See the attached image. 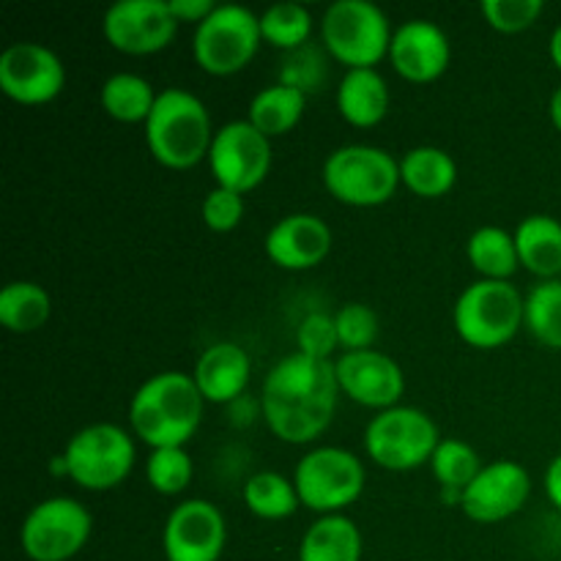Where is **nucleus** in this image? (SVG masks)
I'll return each instance as SVG.
<instances>
[{"instance_id": "f257e3e1", "label": "nucleus", "mask_w": 561, "mask_h": 561, "mask_svg": "<svg viewBox=\"0 0 561 561\" xmlns=\"http://www.w3.org/2000/svg\"><path fill=\"white\" fill-rule=\"evenodd\" d=\"M334 362L288 354L266 373L261 394V416L268 431L285 444L305 447L329 431L337 411Z\"/></svg>"}, {"instance_id": "f03ea898", "label": "nucleus", "mask_w": 561, "mask_h": 561, "mask_svg": "<svg viewBox=\"0 0 561 561\" xmlns=\"http://www.w3.org/2000/svg\"><path fill=\"white\" fill-rule=\"evenodd\" d=\"M203 405L206 400L190 373H157L131 394V433L151 449L186 447L203 422Z\"/></svg>"}, {"instance_id": "7ed1b4c3", "label": "nucleus", "mask_w": 561, "mask_h": 561, "mask_svg": "<svg viewBox=\"0 0 561 561\" xmlns=\"http://www.w3.org/2000/svg\"><path fill=\"white\" fill-rule=\"evenodd\" d=\"M142 129L151 157L168 170L197 168L203 159H208L217 135L206 104L184 88L159 91L157 104Z\"/></svg>"}, {"instance_id": "20e7f679", "label": "nucleus", "mask_w": 561, "mask_h": 561, "mask_svg": "<svg viewBox=\"0 0 561 561\" xmlns=\"http://www.w3.org/2000/svg\"><path fill=\"white\" fill-rule=\"evenodd\" d=\"M400 184V162L378 146L351 142L334 148L323 162V186L343 206H383L392 201Z\"/></svg>"}, {"instance_id": "39448f33", "label": "nucleus", "mask_w": 561, "mask_h": 561, "mask_svg": "<svg viewBox=\"0 0 561 561\" xmlns=\"http://www.w3.org/2000/svg\"><path fill=\"white\" fill-rule=\"evenodd\" d=\"M526 296L513 283L477 279L458 296L453 323L466 345L496 351L524 329Z\"/></svg>"}, {"instance_id": "423d86ee", "label": "nucleus", "mask_w": 561, "mask_h": 561, "mask_svg": "<svg viewBox=\"0 0 561 561\" xmlns=\"http://www.w3.org/2000/svg\"><path fill=\"white\" fill-rule=\"evenodd\" d=\"M392 25L370 0H337L321 16V47L345 69H376L389 58Z\"/></svg>"}, {"instance_id": "0eeeda50", "label": "nucleus", "mask_w": 561, "mask_h": 561, "mask_svg": "<svg viewBox=\"0 0 561 561\" xmlns=\"http://www.w3.org/2000/svg\"><path fill=\"white\" fill-rule=\"evenodd\" d=\"M442 433L433 416L414 405H394L378 411L365 427V453L387 471H414L431 466Z\"/></svg>"}, {"instance_id": "6e6552de", "label": "nucleus", "mask_w": 561, "mask_h": 561, "mask_svg": "<svg viewBox=\"0 0 561 561\" xmlns=\"http://www.w3.org/2000/svg\"><path fill=\"white\" fill-rule=\"evenodd\" d=\"M137 460L135 438L129 431L110 422H96L69 438L64 449L66 474L85 491H113L131 474Z\"/></svg>"}, {"instance_id": "1a4fd4ad", "label": "nucleus", "mask_w": 561, "mask_h": 561, "mask_svg": "<svg viewBox=\"0 0 561 561\" xmlns=\"http://www.w3.org/2000/svg\"><path fill=\"white\" fill-rule=\"evenodd\" d=\"M261 42V16L247 5L225 3L195 27L192 55L206 75L233 77L252 64Z\"/></svg>"}, {"instance_id": "9d476101", "label": "nucleus", "mask_w": 561, "mask_h": 561, "mask_svg": "<svg viewBox=\"0 0 561 561\" xmlns=\"http://www.w3.org/2000/svg\"><path fill=\"white\" fill-rule=\"evenodd\" d=\"M365 482V463L343 447L310 449L294 471L301 507L318 515H343V510L359 502Z\"/></svg>"}, {"instance_id": "9b49d317", "label": "nucleus", "mask_w": 561, "mask_h": 561, "mask_svg": "<svg viewBox=\"0 0 561 561\" xmlns=\"http://www.w3.org/2000/svg\"><path fill=\"white\" fill-rule=\"evenodd\" d=\"M91 531L93 518L85 504L69 496H53L25 515L20 546L31 561H69L88 546Z\"/></svg>"}, {"instance_id": "f8f14e48", "label": "nucleus", "mask_w": 561, "mask_h": 561, "mask_svg": "<svg viewBox=\"0 0 561 561\" xmlns=\"http://www.w3.org/2000/svg\"><path fill=\"white\" fill-rule=\"evenodd\" d=\"M206 162L217 186L247 195L257 190L272 170V140L250 121H230L214 135Z\"/></svg>"}, {"instance_id": "ddd939ff", "label": "nucleus", "mask_w": 561, "mask_h": 561, "mask_svg": "<svg viewBox=\"0 0 561 561\" xmlns=\"http://www.w3.org/2000/svg\"><path fill=\"white\" fill-rule=\"evenodd\" d=\"M104 42L124 55H157L173 44L179 20L168 0H118L102 16Z\"/></svg>"}, {"instance_id": "4468645a", "label": "nucleus", "mask_w": 561, "mask_h": 561, "mask_svg": "<svg viewBox=\"0 0 561 561\" xmlns=\"http://www.w3.org/2000/svg\"><path fill=\"white\" fill-rule=\"evenodd\" d=\"M66 88V66L49 47L36 42H16L0 55V91L11 102L42 107Z\"/></svg>"}, {"instance_id": "2eb2a0df", "label": "nucleus", "mask_w": 561, "mask_h": 561, "mask_svg": "<svg viewBox=\"0 0 561 561\" xmlns=\"http://www.w3.org/2000/svg\"><path fill=\"white\" fill-rule=\"evenodd\" d=\"M228 546V524L217 504L186 499L170 510L162 529L168 561H219Z\"/></svg>"}, {"instance_id": "dca6fc26", "label": "nucleus", "mask_w": 561, "mask_h": 561, "mask_svg": "<svg viewBox=\"0 0 561 561\" xmlns=\"http://www.w3.org/2000/svg\"><path fill=\"white\" fill-rule=\"evenodd\" d=\"M531 496V477L515 460H493L460 496V510L474 524L491 526L513 518Z\"/></svg>"}, {"instance_id": "f3484780", "label": "nucleus", "mask_w": 561, "mask_h": 561, "mask_svg": "<svg viewBox=\"0 0 561 561\" xmlns=\"http://www.w3.org/2000/svg\"><path fill=\"white\" fill-rule=\"evenodd\" d=\"M337 387L345 398L373 411H387L400 405L405 394L403 367L381 351H351L334 362Z\"/></svg>"}, {"instance_id": "a211bd4d", "label": "nucleus", "mask_w": 561, "mask_h": 561, "mask_svg": "<svg viewBox=\"0 0 561 561\" xmlns=\"http://www.w3.org/2000/svg\"><path fill=\"white\" fill-rule=\"evenodd\" d=\"M449 60H453V47H449L447 33L436 22L409 20L394 27L389 64L405 82H414V85L436 82L449 69Z\"/></svg>"}, {"instance_id": "6ab92c4d", "label": "nucleus", "mask_w": 561, "mask_h": 561, "mask_svg": "<svg viewBox=\"0 0 561 561\" xmlns=\"http://www.w3.org/2000/svg\"><path fill=\"white\" fill-rule=\"evenodd\" d=\"M332 228L318 214H288L268 230L266 255L285 272H307L321 266L332 252Z\"/></svg>"}, {"instance_id": "aec40b11", "label": "nucleus", "mask_w": 561, "mask_h": 561, "mask_svg": "<svg viewBox=\"0 0 561 561\" xmlns=\"http://www.w3.org/2000/svg\"><path fill=\"white\" fill-rule=\"evenodd\" d=\"M197 389H201L206 403L230 405L239 398H244L247 387L252 378V362L241 345L236 343H217L206 348L197 359L195 373Z\"/></svg>"}, {"instance_id": "412c9836", "label": "nucleus", "mask_w": 561, "mask_h": 561, "mask_svg": "<svg viewBox=\"0 0 561 561\" xmlns=\"http://www.w3.org/2000/svg\"><path fill=\"white\" fill-rule=\"evenodd\" d=\"M392 104L387 80L376 69L345 71L337 85V110L345 124L356 129H373L381 124Z\"/></svg>"}, {"instance_id": "4be33fe9", "label": "nucleus", "mask_w": 561, "mask_h": 561, "mask_svg": "<svg viewBox=\"0 0 561 561\" xmlns=\"http://www.w3.org/2000/svg\"><path fill=\"white\" fill-rule=\"evenodd\" d=\"M520 266L542 279H559L561 274V222L548 214H529L515 228Z\"/></svg>"}, {"instance_id": "5701e85b", "label": "nucleus", "mask_w": 561, "mask_h": 561, "mask_svg": "<svg viewBox=\"0 0 561 561\" xmlns=\"http://www.w3.org/2000/svg\"><path fill=\"white\" fill-rule=\"evenodd\" d=\"M400 181L425 201L449 195L458 181V162L438 146H416L400 159Z\"/></svg>"}, {"instance_id": "b1692460", "label": "nucleus", "mask_w": 561, "mask_h": 561, "mask_svg": "<svg viewBox=\"0 0 561 561\" xmlns=\"http://www.w3.org/2000/svg\"><path fill=\"white\" fill-rule=\"evenodd\" d=\"M365 540L348 515H321L307 526L299 542V561H362Z\"/></svg>"}, {"instance_id": "393cba45", "label": "nucleus", "mask_w": 561, "mask_h": 561, "mask_svg": "<svg viewBox=\"0 0 561 561\" xmlns=\"http://www.w3.org/2000/svg\"><path fill=\"white\" fill-rule=\"evenodd\" d=\"M471 268L480 274V279H493V283H510L520 268L518 247H515V233L499 228V225H482L469 236L466 244Z\"/></svg>"}, {"instance_id": "a878e982", "label": "nucleus", "mask_w": 561, "mask_h": 561, "mask_svg": "<svg viewBox=\"0 0 561 561\" xmlns=\"http://www.w3.org/2000/svg\"><path fill=\"white\" fill-rule=\"evenodd\" d=\"M307 107V93H301L299 88L283 85V82H274V85L263 88L261 93H255L250 102V124L255 126L261 135H266L268 140L274 137H283L288 131H294L299 126L301 115Z\"/></svg>"}, {"instance_id": "bb28decb", "label": "nucleus", "mask_w": 561, "mask_h": 561, "mask_svg": "<svg viewBox=\"0 0 561 561\" xmlns=\"http://www.w3.org/2000/svg\"><path fill=\"white\" fill-rule=\"evenodd\" d=\"M159 93L153 91L151 82L131 71H121L104 80L102 93H99V104L104 113L118 124H142L146 126L148 115H151L153 104H157Z\"/></svg>"}, {"instance_id": "cd10ccee", "label": "nucleus", "mask_w": 561, "mask_h": 561, "mask_svg": "<svg viewBox=\"0 0 561 561\" xmlns=\"http://www.w3.org/2000/svg\"><path fill=\"white\" fill-rule=\"evenodd\" d=\"M53 316V299L42 285L14 279L0 290V323L11 334L38 332Z\"/></svg>"}, {"instance_id": "c85d7f7f", "label": "nucleus", "mask_w": 561, "mask_h": 561, "mask_svg": "<svg viewBox=\"0 0 561 561\" xmlns=\"http://www.w3.org/2000/svg\"><path fill=\"white\" fill-rule=\"evenodd\" d=\"M247 510L261 520H285L301 507L299 491L294 480L283 477L279 471H257L244 482Z\"/></svg>"}, {"instance_id": "c756f323", "label": "nucleus", "mask_w": 561, "mask_h": 561, "mask_svg": "<svg viewBox=\"0 0 561 561\" xmlns=\"http://www.w3.org/2000/svg\"><path fill=\"white\" fill-rule=\"evenodd\" d=\"M485 469L482 458L463 438H442L431 458V471L447 496H463L466 488Z\"/></svg>"}, {"instance_id": "7c9ffc66", "label": "nucleus", "mask_w": 561, "mask_h": 561, "mask_svg": "<svg viewBox=\"0 0 561 561\" xmlns=\"http://www.w3.org/2000/svg\"><path fill=\"white\" fill-rule=\"evenodd\" d=\"M524 327L537 343L561 351V279H542L526 294Z\"/></svg>"}, {"instance_id": "2f4dec72", "label": "nucleus", "mask_w": 561, "mask_h": 561, "mask_svg": "<svg viewBox=\"0 0 561 561\" xmlns=\"http://www.w3.org/2000/svg\"><path fill=\"white\" fill-rule=\"evenodd\" d=\"M261 36L268 47L296 53L312 36V14L301 3H277L261 14Z\"/></svg>"}, {"instance_id": "473e14b6", "label": "nucleus", "mask_w": 561, "mask_h": 561, "mask_svg": "<svg viewBox=\"0 0 561 561\" xmlns=\"http://www.w3.org/2000/svg\"><path fill=\"white\" fill-rule=\"evenodd\" d=\"M195 463L184 447L151 449L146 460V480L159 496H179L192 485Z\"/></svg>"}, {"instance_id": "72a5a7b5", "label": "nucleus", "mask_w": 561, "mask_h": 561, "mask_svg": "<svg viewBox=\"0 0 561 561\" xmlns=\"http://www.w3.org/2000/svg\"><path fill=\"white\" fill-rule=\"evenodd\" d=\"M334 327H337L340 351L351 354V351H370L378 340V316L373 307L362 305V301H351L334 312Z\"/></svg>"}, {"instance_id": "f704fd0d", "label": "nucleus", "mask_w": 561, "mask_h": 561, "mask_svg": "<svg viewBox=\"0 0 561 561\" xmlns=\"http://www.w3.org/2000/svg\"><path fill=\"white\" fill-rule=\"evenodd\" d=\"M480 9L493 31L513 36V33L529 31L546 11V3L542 0H482Z\"/></svg>"}, {"instance_id": "c9c22d12", "label": "nucleus", "mask_w": 561, "mask_h": 561, "mask_svg": "<svg viewBox=\"0 0 561 561\" xmlns=\"http://www.w3.org/2000/svg\"><path fill=\"white\" fill-rule=\"evenodd\" d=\"M340 348L334 316L329 312H310L296 329V351L312 359L332 362V354Z\"/></svg>"}, {"instance_id": "e433bc0d", "label": "nucleus", "mask_w": 561, "mask_h": 561, "mask_svg": "<svg viewBox=\"0 0 561 561\" xmlns=\"http://www.w3.org/2000/svg\"><path fill=\"white\" fill-rule=\"evenodd\" d=\"M203 222L214 233H230L241 225L244 219V195L239 192L222 190V186H214L206 197H203Z\"/></svg>"}, {"instance_id": "4c0bfd02", "label": "nucleus", "mask_w": 561, "mask_h": 561, "mask_svg": "<svg viewBox=\"0 0 561 561\" xmlns=\"http://www.w3.org/2000/svg\"><path fill=\"white\" fill-rule=\"evenodd\" d=\"M323 75H327V69H323L321 53L305 44V47L296 49V53H288V60L283 64V80L279 82L290 88H299L301 93H307L316 91V88L321 85Z\"/></svg>"}, {"instance_id": "58836bf2", "label": "nucleus", "mask_w": 561, "mask_h": 561, "mask_svg": "<svg viewBox=\"0 0 561 561\" xmlns=\"http://www.w3.org/2000/svg\"><path fill=\"white\" fill-rule=\"evenodd\" d=\"M168 3L175 20H179V25L181 22H192L195 27L203 20H208L214 14V9H217V3H211V0H168Z\"/></svg>"}, {"instance_id": "ea45409f", "label": "nucleus", "mask_w": 561, "mask_h": 561, "mask_svg": "<svg viewBox=\"0 0 561 561\" xmlns=\"http://www.w3.org/2000/svg\"><path fill=\"white\" fill-rule=\"evenodd\" d=\"M546 493H548V502L553 504V507L559 510L561 513V455H557V458L548 463L546 469Z\"/></svg>"}, {"instance_id": "a19ab883", "label": "nucleus", "mask_w": 561, "mask_h": 561, "mask_svg": "<svg viewBox=\"0 0 561 561\" xmlns=\"http://www.w3.org/2000/svg\"><path fill=\"white\" fill-rule=\"evenodd\" d=\"M548 55H551L553 66L561 71V22L557 25V31H553L551 44H548Z\"/></svg>"}, {"instance_id": "79ce46f5", "label": "nucleus", "mask_w": 561, "mask_h": 561, "mask_svg": "<svg viewBox=\"0 0 561 561\" xmlns=\"http://www.w3.org/2000/svg\"><path fill=\"white\" fill-rule=\"evenodd\" d=\"M548 113H551V121L553 126H557V131H561V85L553 91L551 96V107H548Z\"/></svg>"}]
</instances>
